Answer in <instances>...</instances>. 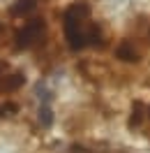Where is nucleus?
Instances as JSON below:
<instances>
[{
	"mask_svg": "<svg viewBox=\"0 0 150 153\" xmlns=\"http://www.w3.org/2000/svg\"><path fill=\"white\" fill-rule=\"evenodd\" d=\"M62 28H65V39L72 49H85L99 44V28L97 23L90 19L88 7L85 5H72L65 12V21H62Z\"/></svg>",
	"mask_w": 150,
	"mask_h": 153,
	"instance_id": "f257e3e1",
	"label": "nucleus"
}]
</instances>
